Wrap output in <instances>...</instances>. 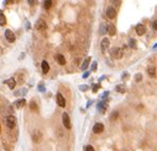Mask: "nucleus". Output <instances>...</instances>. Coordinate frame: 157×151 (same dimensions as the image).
<instances>
[{"label":"nucleus","instance_id":"obj_1","mask_svg":"<svg viewBox=\"0 0 157 151\" xmlns=\"http://www.w3.org/2000/svg\"><path fill=\"white\" fill-rule=\"evenodd\" d=\"M110 54L114 59H121L122 58V55H123V51H122V49L116 47V48H113L110 50Z\"/></svg>","mask_w":157,"mask_h":151},{"label":"nucleus","instance_id":"obj_2","mask_svg":"<svg viewBox=\"0 0 157 151\" xmlns=\"http://www.w3.org/2000/svg\"><path fill=\"white\" fill-rule=\"evenodd\" d=\"M16 123H17V119L15 118L13 115H10L7 118V127L9 129H14L16 127Z\"/></svg>","mask_w":157,"mask_h":151},{"label":"nucleus","instance_id":"obj_3","mask_svg":"<svg viewBox=\"0 0 157 151\" xmlns=\"http://www.w3.org/2000/svg\"><path fill=\"white\" fill-rule=\"evenodd\" d=\"M63 124L65 126L66 129H71V121H70V117L68 115V113H63Z\"/></svg>","mask_w":157,"mask_h":151},{"label":"nucleus","instance_id":"obj_4","mask_svg":"<svg viewBox=\"0 0 157 151\" xmlns=\"http://www.w3.org/2000/svg\"><path fill=\"white\" fill-rule=\"evenodd\" d=\"M4 35H6L7 39L10 41V43H14L15 39H16V36H15V34L10 29H7L6 31H4Z\"/></svg>","mask_w":157,"mask_h":151},{"label":"nucleus","instance_id":"obj_5","mask_svg":"<svg viewBox=\"0 0 157 151\" xmlns=\"http://www.w3.org/2000/svg\"><path fill=\"white\" fill-rule=\"evenodd\" d=\"M56 103H57V105L60 106V107H65L66 106V100H65L64 96L60 93H58L56 95Z\"/></svg>","mask_w":157,"mask_h":151},{"label":"nucleus","instance_id":"obj_6","mask_svg":"<svg viewBox=\"0 0 157 151\" xmlns=\"http://www.w3.org/2000/svg\"><path fill=\"white\" fill-rule=\"evenodd\" d=\"M92 131H93V133H96V134L102 133V132L104 131V124L101 123V122H97V123H96L95 126H93Z\"/></svg>","mask_w":157,"mask_h":151},{"label":"nucleus","instance_id":"obj_7","mask_svg":"<svg viewBox=\"0 0 157 151\" xmlns=\"http://www.w3.org/2000/svg\"><path fill=\"white\" fill-rule=\"evenodd\" d=\"M35 27H36L37 30L43 31V30H46L47 29V25H46V23H45L43 19H38L36 25H35Z\"/></svg>","mask_w":157,"mask_h":151},{"label":"nucleus","instance_id":"obj_8","mask_svg":"<svg viewBox=\"0 0 157 151\" xmlns=\"http://www.w3.org/2000/svg\"><path fill=\"white\" fill-rule=\"evenodd\" d=\"M4 84H7L10 90H14V87L16 86V80L14 78H10V79L4 81Z\"/></svg>","mask_w":157,"mask_h":151},{"label":"nucleus","instance_id":"obj_9","mask_svg":"<svg viewBox=\"0 0 157 151\" xmlns=\"http://www.w3.org/2000/svg\"><path fill=\"white\" fill-rule=\"evenodd\" d=\"M108 46H109V39L107 37L103 38L102 41H101V50H102L103 52H105L106 49L108 48Z\"/></svg>","mask_w":157,"mask_h":151},{"label":"nucleus","instance_id":"obj_10","mask_svg":"<svg viewBox=\"0 0 157 151\" xmlns=\"http://www.w3.org/2000/svg\"><path fill=\"white\" fill-rule=\"evenodd\" d=\"M136 33H137L138 35H143L144 33H145V27L143 25H141V24H139V25H137L136 26Z\"/></svg>","mask_w":157,"mask_h":151},{"label":"nucleus","instance_id":"obj_11","mask_svg":"<svg viewBox=\"0 0 157 151\" xmlns=\"http://www.w3.org/2000/svg\"><path fill=\"white\" fill-rule=\"evenodd\" d=\"M106 15H107V17L110 18V19L115 18V16H116V10L113 7H109L107 9V11H106Z\"/></svg>","mask_w":157,"mask_h":151},{"label":"nucleus","instance_id":"obj_12","mask_svg":"<svg viewBox=\"0 0 157 151\" xmlns=\"http://www.w3.org/2000/svg\"><path fill=\"white\" fill-rule=\"evenodd\" d=\"M42 70H43V72H44L45 75L48 74V71L50 70V66H49V64H48V62L45 61V60L42 62Z\"/></svg>","mask_w":157,"mask_h":151},{"label":"nucleus","instance_id":"obj_13","mask_svg":"<svg viewBox=\"0 0 157 151\" xmlns=\"http://www.w3.org/2000/svg\"><path fill=\"white\" fill-rule=\"evenodd\" d=\"M14 104H15V106H16L17 109H21L22 106L26 105V100H24V99H18V100L14 103Z\"/></svg>","mask_w":157,"mask_h":151},{"label":"nucleus","instance_id":"obj_14","mask_svg":"<svg viewBox=\"0 0 157 151\" xmlns=\"http://www.w3.org/2000/svg\"><path fill=\"white\" fill-rule=\"evenodd\" d=\"M56 61H57V63L59 65H65L66 64V60H65L63 54H57L56 55Z\"/></svg>","mask_w":157,"mask_h":151},{"label":"nucleus","instance_id":"obj_15","mask_svg":"<svg viewBox=\"0 0 157 151\" xmlns=\"http://www.w3.org/2000/svg\"><path fill=\"white\" fill-rule=\"evenodd\" d=\"M107 32L110 36H113L116 34V28H115V26L114 25H108V27H107Z\"/></svg>","mask_w":157,"mask_h":151},{"label":"nucleus","instance_id":"obj_16","mask_svg":"<svg viewBox=\"0 0 157 151\" xmlns=\"http://www.w3.org/2000/svg\"><path fill=\"white\" fill-rule=\"evenodd\" d=\"M106 109H107V104H106L105 102H100L99 104H98V110H99L100 112L104 113Z\"/></svg>","mask_w":157,"mask_h":151},{"label":"nucleus","instance_id":"obj_17","mask_svg":"<svg viewBox=\"0 0 157 151\" xmlns=\"http://www.w3.org/2000/svg\"><path fill=\"white\" fill-rule=\"evenodd\" d=\"M155 71H156V68L154 66H150L148 68V74L150 77H155Z\"/></svg>","mask_w":157,"mask_h":151},{"label":"nucleus","instance_id":"obj_18","mask_svg":"<svg viewBox=\"0 0 157 151\" xmlns=\"http://www.w3.org/2000/svg\"><path fill=\"white\" fill-rule=\"evenodd\" d=\"M89 62H90V58H87L84 62H83V65L81 66V69L82 70H85V69H87V67L89 65Z\"/></svg>","mask_w":157,"mask_h":151},{"label":"nucleus","instance_id":"obj_19","mask_svg":"<svg viewBox=\"0 0 157 151\" xmlns=\"http://www.w3.org/2000/svg\"><path fill=\"white\" fill-rule=\"evenodd\" d=\"M36 133H37V135H35V133H33V140L35 143H38L40 137H42V134H40L39 131H36Z\"/></svg>","mask_w":157,"mask_h":151},{"label":"nucleus","instance_id":"obj_20","mask_svg":"<svg viewBox=\"0 0 157 151\" xmlns=\"http://www.w3.org/2000/svg\"><path fill=\"white\" fill-rule=\"evenodd\" d=\"M6 24H7V18L4 16V14L1 13L0 14V26H4Z\"/></svg>","mask_w":157,"mask_h":151},{"label":"nucleus","instance_id":"obj_21","mask_svg":"<svg viewBox=\"0 0 157 151\" xmlns=\"http://www.w3.org/2000/svg\"><path fill=\"white\" fill-rule=\"evenodd\" d=\"M51 6H52L51 0H47V1L44 2V7H45V9H46V10H49L50 8H51Z\"/></svg>","mask_w":157,"mask_h":151},{"label":"nucleus","instance_id":"obj_22","mask_svg":"<svg viewBox=\"0 0 157 151\" xmlns=\"http://www.w3.org/2000/svg\"><path fill=\"white\" fill-rule=\"evenodd\" d=\"M30 107H31L32 111H37V104L35 101H31V103H30Z\"/></svg>","mask_w":157,"mask_h":151},{"label":"nucleus","instance_id":"obj_23","mask_svg":"<svg viewBox=\"0 0 157 151\" xmlns=\"http://www.w3.org/2000/svg\"><path fill=\"white\" fill-rule=\"evenodd\" d=\"M130 46L132 47V48H134V49H136V48H137V46H136V40L132 38V39L130 40Z\"/></svg>","mask_w":157,"mask_h":151},{"label":"nucleus","instance_id":"obj_24","mask_svg":"<svg viewBox=\"0 0 157 151\" xmlns=\"http://www.w3.org/2000/svg\"><path fill=\"white\" fill-rule=\"evenodd\" d=\"M117 92H119V93H124V92H125L124 86H122V85H118V86H117Z\"/></svg>","mask_w":157,"mask_h":151},{"label":"nucleus","instance_id":"obj_25","mask_svg":"<svg viewBox=\"0 0 157 151\" xmlns=\"http://www.w3.org/2000/svg\"><path fill=\"white\" fill-rule=\"evenodd\" d=\"M84 151H95V149H93L92 146L88 145V146H86V147L84 148Z\"/></svg>","mask_w":157,"mask_h":151},{"label":"nucleus","instance_id":"obj_26","mask_svg":"<svg viewBox=\"0 0 157 151\" xmlns=\"http://www.w3.org/2000/svg\"><path fill=\"white\" fill-rule=\"evenodd\" d=\"M141 79H142V76H141L140 74H137L135 76V80L137 81V82H139V81H141Z\"/></svg>","mask_w":157,"mask_h":151},{"label":"nucleus","instance_id":"obj_27","mask_svg":"<svg viewBox=\"0 0 157 151\" xmlns=\"http://www.w3.org/2000/svg\"><path fill=\"white\" fill-rule=\"evenodd\" d=\"M38 90L39 92H45V86H44V83H40L38 85Z\"/></svg>","mask_w":157,"mask_h":151},{"label":"nucleus","instance_id":"obj_28","mask_svg":"<svg viewBox=\"0 0 157 151\" xmlns=\"http://www.w3.org/2000/svg\"><path fill=\"white\" fill-rule=\"evenodd\" d=\"M80 90L83 91V92L87 91V90H88V85H81V86H80Z\"/></svg>","mask_w":157,"mask_h":151},{"label":"nucleus","instance_id":"obj_29","mask_svg":"<svg viewBox=\"0 0 157 151\" xmlns=\"http://www.w3.org/2000/svg\"><path fill=\"white\" fill-rule=\"evenodd\" d=\"M118 117V112H114L113 115H111V120H114V119H116Z\"/></svg>","mask_w":157,"mask_h":151},{"label":"nucleus","instance_id":"obj_30","mask_svg":"<svg viewBox=\"0 0 157 151\" xmlns=\"http://www.w3.org/2000/svg\"><path fill=\"white\" fill-rule=\"evenodd\" d=\"M99 87H100V85H98V84L93 85V90H92V92H93V93H97V91L99 90Z\"/></svg>","mask_w":157,"mask_h":151},{"label":"nucleus","instance_id":"obj_31","mask_svg":"<svg viewBox=\"0 0 157 151\" xmlns=\"http://www.w3.org/2000/svg\"><path fill=\"white\" fill-rule=\"evenodd\" d=\"M152 26H153V29L157 31V19L154 20V21H153V25H152Z\"/></svg>","mask_w":157,"mask_h":151},{"label":"nucleus","instance_id":"obj_32","mask_svg":"<svg viewBox=\"0 0 157 151\" xmlns=\"http://www.w3.org/2000/svg\"><path fill=\"white\" fill-rule=\"evenodd\" d=\"M91 69H92V70H96V69H97V62H93V64H92V66H91Z\"/></svg>","mask_w":157,"mask_h":151},{"label":"nucleus","instance_id":"obj_33","mask_svg":"<svg viewBox=\"0 0 157 151\" xmlns=\"http://www.w3.org/2000/svg\"><path fill=\"white\" fill-rule=\"evenodd\" d=\"M88 76H89V72H86V74L83 75V78H87Z\"/></svg>","mask_w":157,"mask_h":151},{"label":"nucleus","instance_id":"obj_34","mask_svg":"<svg viewBox=\"0 0 157 151\" xmlns=\"http://www.w3.org/2000/svg\"><path fill=\"white\" fill-rule=\"evenodd\" d=\"M29 3L31 4V6H33V4H35V1H29Z\"/></svg>","mask_w":157,"mask_h":151},{"label":"nucleus","instance_id":"obj_35","mask_svg":"<svg viewBox=\"0 0 157 151\" xmlns=\"http://www.w3.org/2000/svg\"><path fill=\"white\" fill-rule=\"evenodd\" d=\"M0 132H1V124H0Z\"/></svg>","mask_w":157,"mask_h":151},{"label":"nucleus","instance_id":"obj_36","mask_svg":"<svg viewBox=\"0 0 157 151\" xmlns=\"http://www.w3.org/2000/svg\"><path fill=\"white\" fill-rule=\"evenodd\" d=\"M2 13V11H1V10H0V14H1Z\"/></svg>","mask_w":157,"mask_h":151}]
</instances>
